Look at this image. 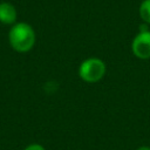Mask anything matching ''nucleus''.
Masks as SVG:
<instances>
[{
    "instance_id": "f257e3e1",
    "label": "nucleus",
    "mask_w": 150,
    "mask_h": 150,
    "mask_svg": "<svg viewBox=\"0 0 150 150\" xmlns=\"http://www.w3.org/2000/svg\"><path fill=\"white\" fill-rule=\"evenodd\" d=\"M35 32L27 22L14 23L8 33L11 47L19 53L29 52L35 45Z\"/></svg>"
},
{
    "instance_id": "f03ea898",
    "label": "nucleus",
    "mask_w": 150,
    "mask_h": 150,
    "mask_svg": "<svg viewBox=\"0 0 150 150\" xmlns=\"http://www.w3.org/2000/svg\"><path fill=\"white\" fill-rule=\"evenodd\" d=\"M107 71V66L98 57H88L80 63L79 76L87 83H96L101 81Z\"/></svg>"
},
{
    "instance_id": "7ed1b4c3",
    "label": "nucleus",
    "mask_w": 150,
    "mask_h": 150,
    "mask_svg": "<svg viewBox=\"0 0 150 150\" xmlns=\"http://www.w3.org/2000/svg\"><path fill=\"white\" fill-rule=\"evenodd\" d=\"M132 54L141 60L150 59V29L138 32L131 42Z\"/></svg>"
},
{
    "instance_id": "20e7f679",
    "label": "nucleus",
    "mask_w": 150,
    "mask_h": 150,
    "mask_svg": "<svg viewBox=\"0 0 150 150\" xmlns=\"http://www.w3.org/2000/svg\"><path fill=\"white\" fill-rule=\"evenodd\" d=\"M16 20V9L11 2H0V22L12 25Z\"/></svg>"
},
{
    "instance_id": "39448f33",
    "label": "nucleus",
    "mask_w": 150,
    "mask_h": 150,
    "mask_svg": "<svg viewBox=\"0 0 150 150\" xmlns=\"http://www.w3.org/2000/svg\"><path fill=\"white\" fill-rule=\"evenodd\" d=\"M138 14L144 23L150 25V0H143L138 7Z\"/></svg>"
},
{
    "instance_id": "423d86ee",
    "label": "nucleus",
    "mask_w": 150,
    "mask_h": 150,
    "mask_svg": "<svg viewBox=\"0 0 150 150\" xmlns=\"http://www.w3.org/2000/svg\"><path fill=\"white\" fill-rule=\"evenodd\" d=\"M25 150H46L41 144H38V143H33V144H29L28 146H26Z\"/></svg>"
},
{
    "instance_id": "0eeeda50",
    "label": "nucleus",
    "mask_w": 150,
    "mask_h": 150,
    "mask_svg": "<svg viewBox=\"0 0 150 150\" xmlns=\"http://www.w3.org/2000/svg\"><path fill=\"white\" fill-rule=\"evenodd\" d=\"M137 150H150V146L143 145V146H139V148H137Z\"/></svg>"
}]
</instances>
